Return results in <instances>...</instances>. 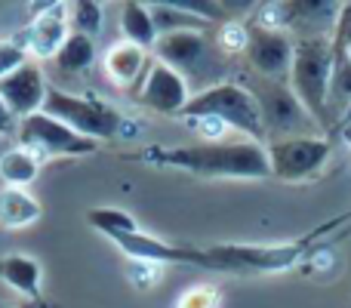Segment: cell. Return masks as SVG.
<instances>
[{"label":"cell","instance_id":"22","mask_svg":"<svg viewBox=\"0 0 351 308\" xmlns=\"http://www.w3.org/2000/svg\"><path fill=\"white\" fill-rule=\"evenodd\" d=\"M86 222H90L96 231H102L105 237L139 231V222H136L130 213L117 210V206H93V210H86Z\"/></svg>","mask_w":351,"mask_h":308},{"label":"cell","instance_id":"28","mask_svg":"<svg viewBox=\"0 0 351 308\" xmlns=\"http://www.w3.org/2000/svg\"><path fill=\"white\" fill-rule=\"evenodd\" d=\"M31 56L19 40H0V78H6L10 71H16L19 65H25Z\"/></svg>","mask_w":351,"mask_h":308},{"label":"cell","instance_id":"1","mask_svg":"<svg viewBox=\"0 0 351 308\" xmlns=\"http://www.w3.org/2000/svg\"><path fill=\"white\" fill-rule=\"evenodd\" d=\"M130 161L173 167L200 179H268L271 176L265 142L256 139H200L194 145H148L130 154Z\"/></svg>","mask_w":351,"mask_h":308},{"label":"cell","instance_id":"17","mask_svg":"<svg viewBox=\"0 0 351 308\" xmlns=\"http://www.w3.org/2000/svg\"><path fill=\"white\" fill-rule=\"evenodd\" d=\"M43 216V206L28 188H0V228H28Z\"/></svg>","mask_w":351,"mask_h":308},{"label":"cell","instance_id":"14","mask_svg":"<svg viewBox=\"0 0 351 308\" xmlns=\"http://www.w3.org/2000/svg\"><path fill=\"white\" fill-rule=\"evenodd\" d=\"M68 37H71V16H68V6H59L47 16L31 19L19 43L28 49L31 59H56V53L65 47Z\"/></svg>","mask_w":351,"mask_h":308},{"label":"cell","instance_id":"19","mask_svg":"<svg viewBox=\"0 0 351 308\" xmlns=\"http://www.w3.org/2000/svg\"><path fill=\"white\" fill-rule=\"evenodd\" d=\"M336 49L333 78H330V99H327V127H339L342 115L351 105V56L346 49Z\"/></svg>","mask_w":351,"mask_h":308},{"label":"cell","instance_id":"2","mask_svg":"<svg viewBox=\"0 0 351 308\" xmlns=\"http://www.w3.org/2000/svg\"><path fill=\"white\" fill-rule=\"evenodd\" d=\"M308 241L290 244H213V247H188L185 265L204 272H228V274H280L305 259Z\"/></svg>","mask_w":351,"mask_h":308},{"label":"cell","instance_id":"11","mask_svg":"<svg viewBox=\"0 0 351 308\" xmlns=\"http://www.w3.org/2000/svg\"><path fill=\"white\" fill-rule=\"evenodd\" d=\"M293 56H296V40L280 28H268V25L247 19V59L250 71L259 78L271 80H287L293 68Z\"/></svg>","mask_w":351,"mask_h":308},{"label":"cell","instance_id":"10","mask_svg":"<svg viewBox=\"0 0 351 308\" xmlns=\"http://www.w3.org/2000/svg\"><path fill=\"white\" fill-rule=\"evenodd\" d=\"M268 167L280 182H308L327 167L333 145L327 136H290V139L265 142Z\"/></svg>","mask_w":351,"mask_h":308},{"label":"cell","instance_id":"18","mask_svg":"<svg viewBox=\"0 0 351 308\" xmlns=\"http://www.w3.org/2000/svg\"><path fill=\"white\" fill-rule=\"evenodd\" d=\"M121 34L123 40L136 43L142 49H154L158 43V25H154L152 6H145L142 0H123L121 6Z\"/></svg>","mask_w":351,"mask_h":308},{"label":"cell","instance_id":"12","mask_svg":"<svg viewBox=\"0 0 351 308\" xmlns=\"http://www.w3.org/2000/svg\"><path fill=\"white\" fill-rule=\"evenodd\" d=\"M194 90L176 68L164 65V62L152 59L142 74V80L136 84V102L142 108L154 111L164 117H182V111L188 108Z\"/></svg>","mask_w":351,"mask_h":308},{"label":"cell","instance_id":"16","mask_svg":"<svg viewBox=\"0 0 351 308\" xmlns=\"http://www.w3.org/2000/svg\"><path fill=\"white\" fill-rule=\"evenodd\" d=\"M0 281L10 284L16 293H22L28 303H37L43 290V268L34 256H25V253H12L0 259Z\"/></svg>","mask_w":351,"mask_h":308},{"label":"cell","instance_id":"15","mask_svg":"<svg viewBox=\"0 0 351 308\" xmlns=\"http://www.w3.org/2000/svg\"><path fill=\"white\" fill-rule=\"evenodd\" d=\"M148 62H152L148 59V49L136 47V43H130V40L111 43V47L105 49V56H102L105 78H108L114 86H121V90H130V86L136 90V84L142 80Z\"/></svg>","mask_w":351,"mask_h":308},{"label":"cell","instance_id":"23","mask_svg":"<svg viewBox=\"0 0 351 308\" xmlns=\"http://www.w3.org/2000/svg\"><path fill=\"white\" fill-rule=\"evenodd\" d=\"M154 25H158V34H176V31H206L210 22L191 16V12L170 10V6H152Z\"/></svg>","mask_w":351,"mask_h":308},{"label":"cell","instance_id":"13","mask_svg":"<svg viewBox=\"0 0 351 308\" xmlns=\"http://www.w3.org/2000/svg\"><path fill=\"white\" fill-rule=\"evenodd\" d=\"M47 74L37 65L34 59H28L25 65H19L16 71H10L6 78H0V96L10 105V111L22 121L28 115H37L43 111V102H47Z\"/></svg>","mask_w":351,"mask_h":308},{"label":"cell","instance_id":"9","mask_svg":"<svg viewBox=\"0 0 351 308\" xmlns=\"http://www.w3.org/2000/svg\"><path fill=\"white\" fill-rule=\"evenodd\" d=\"M16 139L22 148L34 152L40 161H53V157H86L96 154L102 142L86 139L77 130H71L68 123L49 117L47 111H37L19 121Z\"/></svg>","mask_w":351,"mask_h":308},{"label":"cell","instance_id":"3","mask_svg":"<svg viewBox=\"0 0 351 308\" xmlns=\"http://www.w3.org/2000/svg\"><path fill=\"white\" fill-rule=\"evenodd\" d=\"M152 56L158 62H164V65L176 68V71L191 84L194 93L228 80V56L219 49V43L213 40L206 31L160 34Z\"/></svg>","mask_w":351,"mask_h":308},{"label":"cell","instance_id":"26","mask_svg":"<svg viewBox=\"0 0 351 308\" xmlns=\"http://www.w3.org/2000/svg\"><path fill=\"white\" fill-rule=\"evenodd\" d=\"M216 43L225 56H243L247 49V22H222L216 25Z\"/></svg>","mask_w":351,"mask_h":308},{"label":"cell","instance_id":"20","mask_svg":"<svg viewBox=\"0 0 351 308\" xmlns=\"http://www.w3.org/2000/svg\"><path fill=\"white\" fill-rule=\"evenodd\" d=\"M37 173H40V157L28 152V148L16 145L0 154V179H3V185L28 188L37 179Z\"/></svg>","mask_w":351,"mask_h":308},{"label":"cell","instance_id":"4","mask_svg":"<svg viewBox=\"0 0 351 308\" xmlns=\"http://www.w3.org/2000/svg\"><path fill=\"white\" fill-rule=\"evenodd\" d=\"M200 117H213L222 127L241 133V139L265 142L259 105H256L253 93L241 80H222L216 86H206V90L194 93L188 108L182 111V121H200Z\"/></svg>","mask_w":351,"mask_h":308},{"label":"cell","instance_id":"31","mask_svg":"<svg viewBox=\"0 0 351 308\" xmlns=\"http://www.w3.org/2000/svg\"><path fill=\"white\" fill-rule=\"evenodd\" d=\"M59 6H68V0H28V16L31 19L47 16V12L59 10Z\"/></svg>","mask_w":351,"mask_h":308},{"label":"cell","instance_id":"21","mask_svg":"<svg viewBox=\"0 0 351 308\" xmlns=\"http://www.w3.org/2000/svg\"><path fill=\"white\" fill-rule=\"evenodd\" d=\"M56 68L65 74H84L93 68V62H96V43H93V37L80 34V31H71V37L65 40V47L56 53Z\"/></svg>","mask_w":351,"mask_h":308},{"label":"cell","instance_id":"35","mask_svg":"<svg viewBox=\"0 0 351 308\" xmlns=\"http://www.w3.org/2000/svg\"><path fill=\"white\" fill-rule=\"evenodd\" d=\"M99 3H105V0H99Z\"/></svg>","mask_w":351,"mask_h":308},{"label":"cell","instance_id":"33","mask_svg":"<svg viewBox=\"0 0 351 308\" xmlns=\"http://www.w3.org/2000/svg\"><path fill=\"white\" fill-rule=\"evenodd\" d=\"M19 308H49L43 299H37V303H25V305H19Z\"/></svg>","mask_w":351,"mask_h":308},{"label":"cell","instance_id":"27","mask_svg":"<svg viewBox=\"0 0 351 308\" xmlns=\"http://www.w3.org/2000/svg\"><path fill=\"white\" fill-rule=\"evenodd\" d=\"M173 308H219V290L213 284H194L182 290Z\"/></svg>","mask_w":351,"mask_h":308},{"label":"cell","instance_id":"24","mask_svg":"<svg viewBox=\"0 0 351 308\" xmlns=\"http://www.w3.org/2000/svg\"><path fill=\"white\" fill-rule=\"evenodd\" d=\"M145 6H170V10H182V12H191V16L204 19L210 25H222L228 22L225 10L219 6V0H142Z\"/></svg>","mask_w":351,"mask_h":308},{"label":"cell","instance_id":"5","mask_svg":"<svg viewBox=\"0 0 351 308\" xmlns=\"http://www.w3.org/2000/svg\"><path fill=\"white\" fill-rule=\"evenodd\" d=\"M250 93H253L256 105L262 115V127H265V142L274 139H290V136H321V123L308 115L299 96L290 90L287 80H271V78H253L247 80Z\"/></svg>","mask_w":351,"mask_h":308},{"label":"cell","instance_id":"25","mask_svg":"<svg viewBox=\"0 0 351 308\" xmlns=\"http://www.w3.org/2000/svg\"><path fill=\"white\" fill-rule=\"evenodd\" d=\"M71 10V31L93 37L102 31V3L99 0H68Z\"/></svg>","mask_w":351,"mask_h":308},{"label":"cell","instance_id":"32","mask_svg":"<svg viewBox=\"0 0 351 308\" xmlns=\"http://www.w3.org/2000/svg\"><path fill=\"white\" fill-rule=\"evenodd\" d=\"M339 127H342V130H346V136H351V105H348V111H346V115H342Z\"/></svg>","mask_w":351,"mask_h":308},{"label":"cell","instance_id":"29","mask_svg":"<svg viewBox=\"0 0 351 308\" xmlns=\"http://www.w3.org/2000/svg\"><path fill=\"white\" fill-rule=\"evenodd\" d=\"M219 6L225 10V16H228V22H243V19H253L256 12H259L262 0H219Z\"/></svg>","mask_w":351,"mask_h":308},{"label":"cell","instance_id":"8","mask_svg":"<svg viewBox=\"0 0 351 308\" xmlns=\"http://www.w3.org/2000/svg\"><path fill=\"white\" fill-rule=\"evenodd\" d=\"M43 111L49 117H56V121L68 123L71 130H77L80 136L96 142L114 139L123 127V117L108 102H102L96 96H84V93L59 90V86H49Z\"/></svg>","mask_w":351,"mask_h":308},{"label":"cell","instance_id":"6","mask_svg":"<svg viewBox=\"0 0 351 308\" xmlns=\"http://www.w3.org/2000/svg\"><path fill=\"white\" fill-rule=\"evenodd\" d=\"M333 37H315V40H296V56L290 68V90L299 96V102L308 108V115L327 127V99H330V78H333Z\"/></svg>","mask_w":351,"mask_h":308},{"label":"cell","instance_id":"30","mask_svg":"<svg viewBox=\"0 0 351 308\" xmlns=\"http://www.w3.org/2000/svg\"><path fill=\"white\" fill-rule=\"evenodd\" d=\"M16 130H19V117L12 115L10 105L0 96V136H16Z\"/></svg>","mask_w":351,"mask_h":308},{"label":"cell","instance_id":"34","mask_svg":"<svg viewBox=\"0 0 351 308\" xmlns=\"http://www.w3.org/2000/svg\"><path fill=\"white\" fill-rule=\"evenodd\" d=\"M268 3H274V0H262V6H268Z\"/></svg>","mask_w":351,"mask_h":308},{"label":"cell","instance_id":"7","mask_svg":"<svg viewBox=\"0 0 351 308\" xmlns=\"http://www.w3.org/2000/svg\"><path fill=\"white\" fill-rule=\"evenodd\" d=\"M346 0H274L259 6L256 22L268 28H280L293 40H315V37H333Z\"/></svg>","mask_w":351,"mask_h":308}]
</instances>
